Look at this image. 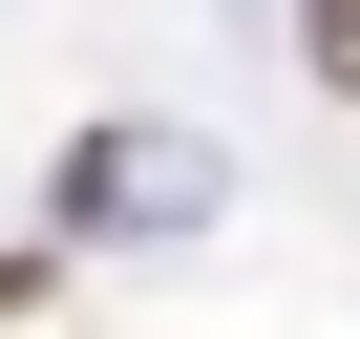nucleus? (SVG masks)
I'll return each mask as SVG.
<instances>
[{"instance_id":"f03ea898","label":"nucleus","mask_w":360,"mask_h":339,"mask_svg":"<svg viewBox=\"0 0 360 339\" xmlns=\"http://www.w3.org/2000/svg\"><path fill=\"white\" fill-rule=\"evenodd\" d=\"M297 43H318V85H360V0H297Z\"/></svg>"},{"instance_id":"f257e3e1","label":"nucleus","mask_w":360,"mask_h":339,"mask_svg":"<svg viewBox=\"0 0 360 339\" xmlns=\"http://www.w3.org/2000/svg\"><path fill=\"white\" fill-rule=\"evenodd\" d=\"M43 212H64L85 255L212 234V212H233V148H212V127H148V106H127V127H85V148H64V191H43Z\"/></svg>"}]
</instances>
